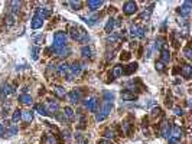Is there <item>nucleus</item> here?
Here are the masks:
<instances>
[{"label": "nucleus", "mask_w": 192, "mask_h": 144, "mask_svg": "<svg viewBox=\"0 0 192 144\" xmlns=\"http://www.w3.org/2000/svg\"><path fill=\"white\" fill-rule=\"evenodd\" d=\"M70 36L78 43H85L88 40V35L84 28L81 26H71L70 28Z\"/></svg>", "instance_id": "1"}, {"label": "nucleus", "mask_w": 192, "mask_h": 144, "mask_svg": "<svg viewBox=\"0 0 192 144\" xmlns=\"http://www.w3.org/2000/svg\"><path fill=\"white\" fill-rule=\"evenodd\" d=\"M66 33L65 32H56L55 35H54V45H52L51 51H59V49L65 48L66 46Z\"/></svg>", "instance_id": "2"}, {"label": "nucleus", "mask_w": 192, "mask_h": 144, "mask_svg": "<svg viewBox=\"0 0 192 144\" xmlns=\"http://www.w3.org/2000/svg\"><path fill=\"white\" fill-rule=\"evenodd\" d=\"M111 110H113V102L104 101L103 108H101V110L97 112V115H95V120H97V121H104L108 117V114L111 112Z\"/></svg>", "instance_id": "3"}, {"label": "nucleus", "mask_w": 192, "mask_h": 144, "mask_svg": "<svg viewBox=\"0 0 192 144\" xmlns=\"http://www.w3.org/2000/svg\"><path fill=\"white\" fill-rule=\"evenodd\" d=\"M183 131L179 125H174L170 127V133H169V144H176L182 137Z\"/></svg>", "instance_id": "4"}, {"label": "nucleus", "mask_w": 192, "mask_h": 144, "mask_svg": "<svg viewBox=\"0 0 192 144\" xmlns=\"http://www.w3.org/2000/svg\"><path fill=\"white\" fill-rule=\"evenodd\" d=\"M81 72H82V65L80 62H75L70 66V72H68V79H74V78L80 77Z\"/></svg>", "instance_id": "5"}, {"label": "nucleus", "mask_w": 192, "mask_h": 144, "mask_svg": "<svg viewBox=\"0 0 192 144\" xmlns=\"http://www.w3.org/2000/svg\"><path fill=\"white\" fill-rule=\"evenodd\" d=\"M130 35L133 38H145L146 29L143 28V26H139V25H131L130 26Z\"/></svg>", "instance_id": "6"}, {"label": "nucleus", "mask_w": 192, "mask_h": 144, "mask_svg": "<svg viewBox=\"0 0 192 144\" xmlns=\"http://www.w3.org/2000/svg\"><path fill=\"white\" fill-rule=\"evenodd\" d=\"M14 94V88L10 84H3L2 89H0V101H3L6 97H10Z\"/></svg>", "instance_id": "7"}, {"label": "nucleus", "mask_w": 192, "mask_h": 144, "mask_svg": "<svg viewBox=\"0 0 192 144\" xmlns=\"http://www.w3.org/2000/svg\"><path fill=\"white\" fill-rule=\"evenodd\" d=\"M68 100H70L71 102H74V104L80 102V101L82 100V91H81V89H78V88L72 89V91L68 94Z\"/></svg>", "instance_id": "8"}, {"label": "nucleus", "mask_w": 192, "mask_h": 144, "mask_svg": "<svg viewBox=\"0 0 192 144\" xmlns=\"http://www.w3.org/2000/svg\"><path fill=\"white\" fill-rule=\"evenodd\" d=\"M123 12H124V14H127V16L134 14L137 12V5L134 2H126L124 6H123Z\"/></svg>", "instance_id": "9"}, {"label": "nucleus", "mask_w": 192, "mask_h": 144, "mask_svg": "<svg viewBox=\"0 0 192 144\" xmlns=\"http://www.w3.org/2000/svg\"><path fill=\"white\" fill-rule=\"evenodd\" d=\"M85 108L88 111H91V112L97 111V108H98V100L95 97H90L88 100H85Z\"/></svg>", "instance_id": "10"}, {"label": "nucleus", "mask_w": 192, "mask_h": 144, "mask_svg": "<svg viewBox=\"0 0 192 144\" xmlns=\"http://www.w3.org/2000/svg\"><path fill=\"white\" fill-rule=\"evenodd\" d=\"M191 2H185L181 7H178V13L181 14V16H183V17H188L189 14H191Z\"/></svg>", "instance_id": "11"}, {"label": "nucleus", "mask_w": 192, "mask_h": 144, "mask_svg": "<svg viewBox=\"0 0 192 144\" xmlns=\"http://www.w3.org/2000/svg\"><path fill=\"white\" fill-rule=\"evenodd\" d=\"M35 14H36L38 17H41L42 20H46L51 16V9H48V7H38Z\"/></svg>", "instance_id": "12"}, {"label": "nucleus", "mask_w": 192, "mask_h": 144, "mask_svg": "<svg viewBox=\"0 0 192 144\" xmlns=\"http://www.w3.org/2000/svg\"><path fill=\"white\" fill-rule=\"evenodd\" d=\"M45 108H46V112H54L55 114L58 108H59V104L55 100H48V102L45 104Z\"/></svg>", "instance_id": "13"}, {"label": "nucleus", "mask_w": 192, "mask_h": 144, "mask_svg": "<svg viewBox=\"0 0 192 144\" xmlns=\"http://www.w3.org/2000/svg\"><path fill=\"white\" fill-rule=\"evenodd\" d=\"M170 133V124L168 123V120H162L160 123V135L162 137H169Z\"/></svg>", "instance_id": "14"}, {"label": "nucleus", "mask_w": 192, "mask_h": 144, "mask_svg": "<svg viewBox=\"0 0 192 144\" xmlns=\"http://www.w3.org/2000/svg\"><path fill=\"white\" fill-rule=\"evenodd\" d=\"M169 61H170V52H169L168 46H163L160 49V62L168 63Z\"/></svg>", "instance_id": "15"}, {"label": "nucleus", "mask_w": 192, "mask_h": 144, "mask_svg": "<svg viewBox=\"0 0 192 144\" xmlns=\"http://www.w3.org/2000/svg\"><path fill=\"white\" fill-rule=\"evenodd\" d=\"M56 72H58V75L65 77V75H68V72H70V65H68L66 62L59 63V65L56 66Z\"/></svg>", "instance_id": "16"}, {"label": "nucleus", "mask_w": 192, "mask_h": 144, "mask_svg": "<svg viewBox=\"0 0 192 144\" xmlns=\"http://www.w3.org/2000/svg\"><path fill=\"white\" fill-rule=\"evenodd\" d=\"M181 74H182V77L185 78V79H189V78L192 77V66L191 65H182L181 66Z\"/></svg>", "instance_id": "17"}, {"label": "nucleus", "mask_w": 192, "mask_h": 144, "mask_svg": "<svg viewBox=\"0 0 192 144\" xmlns=\"http://www.w3.org/2000/svg\"><path fill=\"white\" fill-rule=\"evenodd\" d=\"M64 117H65L66 121H74L75 120L74 110H72L71 107H65V108H64Z\"/></svg>", "instance_id": "18"}, {"label": "nucleus", "mask_w": 192, "mask_h": 144, "mask_svg": "<svg viewBox=\"0 0 192 144\" xmlns=\"http://www.w3.org/2000/svg\"><path fill=\"white\" fill-rule=\"evenodd\" d=\"M87 6H88L90 10H98L101 6H103V2L101 0H90L88 3H87Z\"/></svg>", "instance_id": "19"}, {"label": "nucleus", "mask_w": 192, "mask_h": 144, "mask_svg": "<svg viewBox=\"0 0 192 144\" xmlns=\"http://www.w3.org/2000/svg\"><path fill=\"white\" fill-rule=\"evenodd\" d=\"M122 98L123 101H134L137 98V95L130 91H127V89H124V91H122Z\"/></svg>", "instance_id": "20"}, {"label": "nucleus", "mask_w": 192, "mask_h": 144, "mask_svg": "<svg viewBox=\"0 0 192 144\" xmlns=\"http://www.w3.org/2000/svg\"><path fill=\"white\" fill-rule=\"evenodd\" d=\"M42 25H43V20L41 19V17H38L36 14L32 17V20H30V26H32V29H39V28H42Z\"/></svg>", "instance_id": "21"}, {"label": "nucleus", "mask_w": 192, "mask_h": 144, "mask_svg": "<svg viewBox=\"0 0 192 144\" xmlns=\"http://www.w3.org/2000/svg\"><path fill=\"white\" fill-rule=\"evenodd\" d=\"M16 19H18V14H13V13H7L5 17V23L7 26H13L16 23Z\"/></svg>", "instance_id": "22"}, {"label": "nucleus", "mask_w": 192, "mask_h": 144, "mask_svg": "<svg viewBox=\"0 0 192 144\" xmlns=\"http://www.w3.org/2000/svg\"><path fill=\"white\" fill-rule=\"evenodd\" d=\"M9 13H13V14H18V12H19V7L22 6V3L20 2H10L9 5Z\"/></svg>", "instance_id": "23"}, {"label": "nucleus", "mask_w": 192, "mask_h": 144, "mask_svg": "<svg viewBox=\"0 0 192 144\" xmlns=\"http://www.w3.org/2000/svg\"><path fill=\"white\" fill-rule=\"evenodd\" d=\"M137 71V63H130V65H127L124 69H123V75H131L133 72Z\"/></svg>", "instance_id": "24"}, {"label": "nucleus", "mask_w": 192, "mask_h": 144, "mask_svg": "<svg viewBox=\"0 0 192 144\" xmlns=\"http://www.w3.org/2000/svg\"><path fill=\"white\" fill-rule=\"evenodd\" d=\"M55 53H56V56L65 58V56H68V55L71 53V48H70V46H65V48L59 49V51H55Z\"/></svg>", "instance_id": "25"}, {"label": "nucleus", "mask_w": 192, "mask_h": 144, "mask_svg": "<svg viewBox=\"0 0 192 144\" xmlns=\"http://www.w3.org/2000/svg\"><path fill=\"white\" fill-rule=\"evenodd\" d=\"M19 101H20L23 105H30V104H32V97L28 95V94H22V95L19 97Z\"/></svg>", "instance_id": "26"}, {"label": "nucleus", "mask_w": 192, "mask_h": 144, "mask_svg": "<svg viewBox=\"0 0 192 144\" xmlns=\"http://www.w3.org/2000/svg\"><path fill=\"white\" fill-rule=\"evenodd\" d=\"M42 144H58V141H56V138L54 137V135L46 134V135H43Z\"/></svg>", "instance_id": "27"}, {"label": "nucleus", "mask_w": 192, "mask_h": 144, "mask_svg": "<svg viewBox=\"0 0 192 144\" xmlns=\"http://www.w3.org/2000/svg\"><path fill=\"white\" fill-rule=\"evenodd\" d=\"M54 94H55L58 98H64V97H65V89L59 85H55L54 86Z\"/></svg>", "instance_id": "28"}, {"label": "nucleus", "mask_w": 192, "mask_h": 144, "mask_svg": "<svg viewBox=\"0 0 192 144\" xmlns=\"http://www.w3.org/2000/svg\"><path fill=\"white\" fill-rule=\"evenodd\" d=\"M81 52H82V56L84 58H93L94 49H93V46H84Z\"/></svg>", "instance_id": "29"}, {"label": "nucleus", "mask_w": 192, "mask_h": 144, "mask_svg": "<svg viewBox=\"0 0 192 144\" xmlns=\"http://www.w3.org/2000/svg\"><path fill=\"white\" fill-rule=\"evenodd\" d=\"M123 69L124 68L122 66V65H116L114 66V69H113V78H120L123 75Z\"/></svg>", "instance_id": "30"}, {"label": "nucleus", "mask_w": 192, "mask_h": 144, "mask_svg": "<svg viewBox=\"0 0 192 144\" xmlns=\"http://www.w3.org/2000/svg\"><path fill=\"white\" fill-rule=\"evenodd\" d=\"M152 12H153V6H150V7H147V10H145L143 13L140 14V20H149L150 14H152Z\"/></svg>", "instance_id": "31"}, {"label": "nucleus", "mask_w": 192, "mask_h": 144, "mask_svg": "<svg viewBox=\"0 0 192 144\" xmlns=\"http://www.w3.org/2000/svg\"><path fill=\"white\" fill-rule=\"evenodd\" d=\"M20 120H22V111L18 108V110H14L13 115H12V121L13 123H19Z\"/></svg>", "instance_id": "32"}, {"label": "nucleus", "mask_w": 192, "mask_h": 144, "mask_svg": "<svg viewBox=\"0 0 192 144\" xmlns=\"http://www.w3.org/2000/svg\"><path fill=\"white\" fill-rule=\"evenodd\" d=\"M114 25H116V20L113 19H108V22H107V25H106V32L107 33H111L113 32V29H114Z\"/></svg>", "instance_id": "33"}, {"label": "nucleus", "mask_w": 192, "mask_h": 144, "mask_svg": "<svg viewBox=\"0 0 192 144\" xmlns=\"http://www.w3.org/2000/svg\"><path fill=\"white\" fill-rule=\"evenodd\" d=\"M22 118H23L25 123H30L33 120V114L30 111H26V112H22Z\"/></svg>", "instance_id": "34"}, {"label": "nucleus", "mask_w": 192, "mask_h": 144, "mask_svg": "<svg viewBox=\"0 0 192 144\" xmlns=\"http://www.w3.org/2000/svg\"><path fill=\"white\" fill-rule=\"evenodd\" d=\"M35 110H36L41 115H48L46 108H45V105H42V104H36V105H35Z\"/></svg>", "instance_id": "35"}, {"label": "nucleus", "mask_w": 192, "mask_h": 144, "mask_svg": "<svg viewBox=\"0 0 192 144\" xmlns=\"http://www.w3.org/2000/svg\"><path fill=\"white\" fill-rule=\"evenodd\" d=\"M104 137H106V138H116V131L111 128L106 130V131H104Z\"/></svg>", "instance_id": "36"}, {"label": "nucleus", "mask_w": 192, "mask_h": 144, "mask_svg": "<svg viewBox=\"0 0 192 144\" xmlns=\"http://www.w3.org/2000/svg\"><path fill=\"white\" fill-rule=\"evenodd\" d=\"M30 51H32V58L35 59V61H36L38 58H39V52H41V49H39L36 45H35V46H32V49H30Z\"/></svg>", "instance_id": "37"}, {"label": "nucleus", "mask_w": 192, "mask_h": 144, "mask_svg": "<svg viewBox=\"0 0 192 144\" xmlns=\"http://www.w3.org/2000/svg\"><path fill=\"white\" fill-rule=\"evenodd\" d=\"M16 133H18V128L16 127H10V128L6 130V137H13Z\"/></svg>", "instance_id": "38"}, {"label": "nucleus", "mask_w": 192, "mask_h": 144, "mask_svg": "<svg viewBox=\"0 0 192 144\" xmlns=\"http://www.w3.org/2000/svg\"><path fill=\"white\" fill-rule=\"evenodd\" d=\"M156 71H159V72H165V71H166L165 63L160 62V61H156Z\"/></svg>", "instance_id": "39"}, {"label": "nucleus", "mask_w": 192, "mask_h": 144, "mask_svg": "<svg viewBox=\"0 0 192 144\" xmlns=\"http://www.w3.org/2000/svg\"><path fill=\"white\" fill-rule=\"evenodd\" d=\"M183 55L186 59H191L192 58V51H191V46H186V48L183 49Z\"/></svg>", "instance_id": "40"}, {"label": "nucleus", "mask_w": 192, "mask_h": 144, "mask_svg": "<svg viewBox=\"0 0 192 144\" xmlns=\"http://www.w3.org/2000/svg\"><path fill=\"white\" fill-rule=\"evenodd\" d=\"M70 5L72 6L75 10H80L81 6H82V3H81V2H70Z\"/></svg>", "instance_id": "41"}, {"label": "nucleus", "mask_w": 192, "mask_h": 144, "mask_svg": "<svg viewBox=\"0 0 192 144\" xmlns=\"http://www.w3.org/2000/svg\"><path fill=\"white\" fill-rule=\"evenodd\" d=\"M163 48V39L162 38H159V39H156V49H162Z\"/></svg>", "instance_id": "42"}, {"label": "nucleus", "mask_w": 192, "mask_h": 144, "mask_svg": "<svg viewBox=\"0 0 192 144\" xmlns=\"http://www.w3.org/2000/svg\"><path fill=\"white\" fill-rule=\"evenodd\" d=\"M33 42L36 43V45L42 43V42H43V36H42V35H39V36H35V38H33Z\"/></svg>", "instance_id": "43"}, {"label": "nucleus", "mask_w": 192, "mask_h": 144, "mask_svg": "<svg viewBox=\"0 0 192 144\" xmlns=\"http://www.w3.org/2000/svg\"><path fill=\"white\" fill-rule=\"evenodd\" d=\"M122 128H123V131H124V134H129V128H130V124H129V123H123Z\"/></svg>", "instance_id": "44"}, {"label": "nucleus", "mask_w": 192, "mask_h": 144, "mask_svg": "<svg viewBox=\"0 0 192 144\" xmlns=\"http://www.w3.org/2000/svg\"><path fill=\"white\" fill-rule=\"evenodd\" d=\"M174 112L176 115H183V110L181 107H174Z\"/></svg>", "instance_id": "45"}, {"label": "nucleus", "mask_w": 192, "mask_h": 144, "mask_svg": "<svg viewBox=\"0 0 192 144\" xmlns=\"http://www.w3.org/2000/svg\"><path fill=\"white\" fill-rule=\"evenodd\" d=\"M120 58H122V61H127V59H130V53H129V52H123Z\"/></svg>", "instance_id": "46"}, {"label": "nucleus", "mask_w": 192, "mask_h": 144, "mask_svg": "<svg viewBox=\"0 0 192 144\" xmlns=\"http://www.w3.org/2000/svg\"><path fill=\"white\" fill-rule=\"evenodd\" d=\"M160 112H162V111H160V108H153V110H152V115H153V117H156V115H160Z\"/></svg>", "instance_id": "47"}, {"label": "nucleus", "mask_w": 192, "mask_h": 144, "mask_svg": "<svg viewBox=\"0 0 192 144\" xmlns=\"http://www.w3.org/2000/svg\"><path fill=\"white\" fill-rule=\"evenodd\" d=\"M62 135H64L65 141H68V140H70V130H65V131L62 133Z\"/></svg>", "instance_id": "48"}, {"label": "nucleus", "mask_w": 192, "mask_h": 144, "mask_svg": "<svg viewBox=\"0 0 192 144\" xmlns=\"http://www.w3.org/2000/svg\"><path fill=\"white\" fill-rule=\"evenodd\" d=\"M3 134H5V130H3V125L0 124V137H3Z\"/></svg>", "instance_id": "49"}]
</instances>
